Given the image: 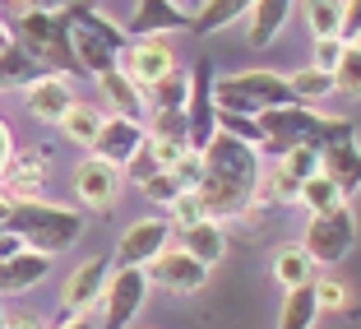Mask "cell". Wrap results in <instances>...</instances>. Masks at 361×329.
Listing matches in <instances>:
<instances>
[{
    "label": "cell",
    "instance_id": "obj_9",
    "mask_svg": "<svg viewBox=\"0 0 361 329\" xmlns=\"http://www.w3.org/2000/svg\"><path fill=\"white\" fill-rule=\"evenodd\" d=\"M213 269L200 265L185 246H162L158 255H153L149 265H144V278H149V287H162V292H171V297H195L204 283H209Z\"/></svg>",
    "mask_w": 361,
    "mask_h": 329
},
{
    "label": "cell",
    "instance_id": "obj_14",
    "mask_svg": "<svg viewBox=\"0 0 361 329\" xmlns=\"http://www.w3.org/2000/svg\"><path fill=\"white\" fill-rule=\"evenodd\" d=\"M106 278H111V260H102V255H88L84 265L70 269V278L61 287V320L65 316H88L97 306V297H102Z\"/></svg>",
    "mask_w": 361,
    "mask_h": 329
},
{
    "label": "cell",
    "instance_id": "obj_3",
    "mask_svg": "<svg viewBox=\"0 0 361 329\" xmlns=\"http://www.w3.org/2000/svg\"><path fill=\"white\" fill-rule=\"evenodd\" d=\"M5 227H10L28 251H42V255L56 260V255H65L84 237V213L70 209V204H51V200H42V195H32V200L10 204Z\"/></svg>",
    "mask_w": 361,
    "mask_h": 329
},
{
    "label": "cell",
    "instance_id": "obj_21",
    "mask_svg": "<svg viewBox=\"0 0 361 329\" xmlns=\"http://www.w3.org/2000/svg\"><path fill=\"white\" fill-rule=\"evenodd\" d=\"M97 93H102V102L111 107V116H130V121H144V88L135 84V79L121 75V65H111V70H102V75H93Z\"/></svg>",
    "mask_w": 361,
    "mask_h": 329
},
{
    "label": "cell",
    "instance_id": "obj_15",
    "mask_svg": "<svg viewBox=\"0 0 361 329\" xmlns=\"http://www.w3.org/2000/svg\"><path fill=\"white\" fill-rule=\"evenodd\" d=\"M167 241H171L167 213H162V218H135V223L121 232V241H116V260H111V265L144 269V265H149V260H153V255H158Z\"/></svg>",
    "mask_w": 361,
    "mask_h": 329
},
{
    "label": "cell",
    "instance_id": "obj_49",
    "mask_svg": "<svg viewBox=\"0 0 361 329\" xmlns=\"http://www.w3.org/2000/svg\"><path fill=\"white\" fill-rule=\"evenodd\" d=\"M0 329H5V311H0Z\"/></svg>",
    "mask_w": 361,
    "mask_h": 329
},
{
    "label": "cell",
    "instance_id": "obj_40",
    "mask_svg": "<svg viewBox=\"0 0 361 329\" xmlns=\"http://www.w3.org/2000/svg\"><path fill=\"white\" fill-rule=\"evenodd\" d=\"M121 172H126V181H135V186H139V181H144V177H153V172H158V158H153L149 139L139 144V149H135V158H130V162H126V167H121Z\"/></svg>",
    "mask_w": 361,
    "mask_h": 329
},
{
    "label": "cell",
    "instance_id": "obj_46",
    "mask_svg": "<svg viewBox=\"0 0 361 329\" xmlns=\"http://www.w3.org/2000/svg\"><path fill=\"white\" fill-rule=\"evenodd\" d=\"M5 42H10V28H5V23H0V47H5Z\"/></svg>",
    "mask_w": 361,
    "mask_h": 329
},
{
    "label": "cell",
    "instance_id": "obj_20",
    "mask_svg": "<svg viewBox=\"0 0 361 329\" xmlns=\"http://www.w3.org/2000/svg\"><path fill=\"white\" fill-rule=\"evenodd\" d=\"M319 172H324V177L338 186L343 200H352V195H357V181H361V149H357V135L324 144V149H319Z\"/></svg>",
    "mask_w": 361,
    "mask_h": 329
},
{
    "label": "cell",
    "instance_id": "obj_1",
    "mask_svg": "<svg viewBox=\"0 0 361 329\" xmlns=\"http://www.w3.org/2000/svg\"><path fill=\"white\" fill-rule=\"evenodd\" d=\"M259 177H264V158H259L255 144L218 130L200 153V181H195V191L204 200V213H209L213 223L241 218L259 191Z\"/></svg>",
    "mask_w": 361,
    "mask_h": 329
},
{
    "label": "cell",
    "instance_id": "obj_12",
    "mask_svg": "<svg viewBox=\"0 0 361 329\" xmlns=\"http://www.w3.org/2000/svg\"><path fill=\"white\" fill-rule=\"evenodd\" d=\"M116 65H121V75L135 79L139 88H149V84H158L162 75L180 70L171 37H135V42H126V52H121Z\"/></svg>",
    "mask_w": 361,
    "mask_h": 329
},
{
    "label": "cell",
    "instance_id": "obj_29",
    "mask_svg": "<svg viewBox=\"0 0 361 329\" xmlns=\"http://www.w3.org/2000/svg\"><path fill=\"white\" fill-rule=\"evenodd\" d=\"M56 126H61V135L70 139V144H79V149H88V144H93V135H97V126H102V112H97V107H88V102H70V112H65L61 121H56Z\"/></svg>",
    "mask_w": 361,
    "mask_h": 329
},
{
    "label": "cell",
    "instance_id": "obj_28",
    "mask_svg": "<svg viewBox=\"0 0 361 329\" xmlns=\"http://www.w3.org/2000/svg\"><path fill=\"white\" fill-rule=\"evenodd\" d=\"M292 10H301L310 37H338L343 0H292Z\"/></svg>",
    "mask_w": 361,
    "mask_h": 329
},
{
    "label": "cell",
    "instance_id": "obj_19",
    "mask_svg": "<svg viewBox=\"0 0 361 329\" xmlns=\"http://www.w3.org/2000/svg\"><path fill=\"white\" fill-rule=\"evenodd\" d=\"M47 274H51V255L19 246L14 255H5V260H0V297H19V292H32L37 283H47Z\"/></svg>",
    "mask_w": 361,
    "mask_h": 329
},
{
    "label": "cell",
    "instance_id": "obj_42",
    "mask_svg": "<svg viewBox=\"0 0 361 329\" xmlns=\"http://www.w3.org/2000/svg\"><path fill=\"white\" fill-rule=\"evenodd\" d=\"M10 158H14V130H10V121L0 116V177H5Z\"/></svg>",
    "mask_w": 361,
    "mask_h": 329
},
{
    "label": "cell",
    "instance_id": "obj_4",
    "mask_svg": "<svg viewBox=\"0 0 361 329\" xmlns=\"http://www.w3.org/2000/svg\"><path fill=\"white\" fill-rule=\"evenodd\" d=\"M61 19H65V37H70L79 75H102V70H111L121 61L126 28L111 23L102 10H93V0H75L70 10H61Z\"/></svg>",
    "mask_w": 361,
    "mask_h": 329
},
{
    "label": "cell",
    "instance_id": "obj_16",
    "mask_svg": "<svg viewBox=\"0 0 361 329\" xmlns=\"http://www.w3.org/2000/svg\"><path fill=\"white\" fill-rule=\"evenodd\" d=\"M190 32V10L176 0H135V14L126 23V37H171Z\"/></svg>",
    "mask_w": 361,
    "mask_h": 329
},
{
    "label": "cell",
    "instance_id": "obj_39",
    "mask_svg": "<svg viewBox=\"0 0 361 329\" xmlns=\"http://www.w3.org/2000/svg\"><path fill=\"white\" fill-rule=\"evenodd\" d=\"M343 37H310V65H315V70H324V75H329L334 65H338V56H343Z\"/></svg>",
    "mask_w": 361,
    "mask_h": 329
},
{
    "label": "cell",
    "instance_id": "obj_6",
    "mask_svg": "<svg viewBox=\"0 0 361 329\" xmlns=\"http://www.w3.org/2000/svg\"><path fill=\"white\" fill-rule=\"evenodd\" d=\"M292 102L283 70H236V75L213 79V107L218 112H241V116H259L269 107Z\"/></svg>",
    "mask_w": 361,
    "mask_h": 329
},
{
    "label": "cell",
    "instance_id": "obj_48",
    "mask_svg": "<svg viewBox=\"0 0 361 329\" xmlns=\"http://www.w3.org/2000/svg\"><path fill=\"white\" fill-rule=\"evenodd\" d=\"M19 10H28V0H19Z\"/></svg>",
    "mask_w": 361,
    "mask_h": 329
},
{
    "label": "cell",
    "instance_id": "obj_10",
    "mask_svg": "<svg viewBox=\"0 0 361 329\" xmlns=\"http://www.w3.org/2000/svg\"><path fill=\"white\" fill-rule=\"evenodd\" d=\"M70 186H75V200L84 204L88 213H111L116 200H121V191H126V172H121L116 162H102L97 153H88V158L75 162Z\"/></svg>",
    "mask_w": 361,
    "mask_h": 329
},
{
    "label": "cell",
    "instance_id": "obj_41",
    "mask_svg": "<svg viewBox=\"0 0 361 329\" xmlns=\"http://www.w3.org/2000/svg\"><path fill=\"white\" fill-rule=\"evenodd\" d=\"M171 177H176L180 186H195V181H200V153L185 149V153L176 158V167H171Z\"/></svg>",
    "mask_w": 361,
    "mask_h": 329
},
{
    "label": "cell",
    "instance_id": "obj_2",
    "mask_svg": "<svg viewBox=\"0 0 361 329\" xmlns=\"http://www.w3.org/2000/svg\"><path fill=\"white\" fill-rule=\"evenodd\" d=\"M259 126V158H278L287 149H324L334 139H348L357 135V121L352 116H329L319 107H306V102H283V107H269L255 116Z\"/></svg>",
    "mask_w": 361,
    "mask_h": 329
},
{
    "label": "cell",
    "instance_id": "obj_31",
    "mask_svg": "<svg viewBox=\"0 0 361 329\" xmlns=\"http://www.w3.org/2000/svg\"><path fill=\"white\" fill-rule=\"evenodd\" d=\"M301 209H310V213H324V209H334V204H343V195H338V186H334L324 172H315V177H306L301 181Z\"/></svg>",
    "mask_w": 361,
    "mask_h": 329
},
{
    "label": "cell",
    "instance_id": "obj_37",
    "mask_svg": "<svg viewBox=\"0 0 361 329\" xmlns=\"http://www.w3.org/2000/svg\"><path fill=\"white\" fill-rule=\"evenodd\" d=\"M274 162H283V167L292 172L297 181H306V177H315V172H319V149H306V144H301V149H287V153H278Z\"/></svg>",
    "mask_w": 361,
    "mask_h": 329
},
{
    "label": "cell",
    "instance_id": "obj_50",
    "mask_svg": "<svg viewBox=\"0 0 361 329\" xmlns=\"http://www.w3.org/2000/svg\"><path fill=\"white\" fill-rule=\"evenodd\" d=\"M0 237H5V227H0Z\"/></svg>",
    "mask_w": 361,
    "mask_h": 329
},
{
    "label": "cell",
    "instance_id": "obj_34",
    "mask_svg": "<svg viewBox=\"0 0 361 329\" xmlns=\"http://www.w3.org/2000/svg\"><path fill=\"white\" fill-rule=\"evenodd\" d=\"M180 102H185V75H180V70H171L158 84L144 88V107H176L180 112Z\"/></svg>",
    "mask_w": 361,
    "mask_h": 329
},
{
    "label": "cell",
    "instance_id": "obj_25",
    "mask_svg": "<svg viewBox=\"0 0 361 329\" xmlns=\"http://www.w3.org/2000/svg\"><path fill=\"white\" fill-rule=\"evenodd\" d=\"M47 70L23 52L19 42H5L0 47V93H23L32 79H42Z\"/></svg>",
    "mask_w": 361,
    "mask_h": 329
},
{
    "label": "cell",
    "instance_id": "obj_8",
    "mask_svg": "<svg viewBox=\"0 0 361 329\" xmlns=\"http://www.w3.org/2000/svg\"><path fill=\"white\" fill-rule=\"evenodd\" d=\"M180 116H185V149L204 153L213 135H218V107H213V61H200L185 70V102H180Z\"/></svg>",
    "mask_w": 361,
    "mask_h": 329
},
{
    "label": "cell",
    "instance_id": "obj_45",
    "mask_svg": "<svg viewBox=\"0 0 361 329\" xmlns=\"http://www.w3.org/2000/svg\"><path fill=\"white\" fill-rule=\"evenodd\" d=\"M32 10H47V14H61V10H70L75 0H28Z\"/></svg>",
    "mask_w": 361,
    "mask_h": 329
},
{
    "label": "cell",
    "instance_id": "obj_24",
    "mask_svg": "<svg viewBox=\"0 0 361 329\" xmlns=\"http://www.w3.org/2000/svg\"><path fill=\"white\" fill-rule=\"evenodd\" d=\"M250 0H200L190 10V32L195 37H213V32L232 28L236 19H245Z\"/></svg>",
    "mask_w": 361,
    "mask_h": 329
},
{
    "label": "cell",
    "instance_id": "obj_5",
    "mask_svg": "<svg viewBox=\"0 0 361 329\" xmlns=\"http://www.w3.org/2000/svg\"><path fill=\"white\" fill-rule=\"evenodd\" d=\"M10 42H19L23 52L32 56V61L42 65L47 75H79L75 65V52H70V37H65V19L61 14H47V10H19L14 14V37Z\"/></svg>",
    "mask_w": 361,
    "mask_h": 329
},
{
    "label": "cell",
    "instance_id": "obj_30",
    "mask_svg": "<svg viewBox=\"0 0 361 329\" xmlns=\"http://www.w3.org/2000/svg\"><path fill=\"white\" fill-rule=\"evenodd\" d=\"M287 88H292V102H306V107H319L324 97L338 93V88H334V75H324V70H315V65L287 75Z\"/></svg>",
    "mask_w": 361,
    "mask_h": 329
},
{
    "label": "cell",
    "instance_id": "obj_27",
    "mask_svg": "<svg viewBox=\"0 0 361 329\" xmlns=\"http://www.w3.org/2000/svg\"><path fill=\"white\" fill-rule=\"evenodd\" d=\"M269 269H274V283H283V287H297V283H310V278H315V260L301 251V241L278 246Z\"/></svg>",
    "mask_w": 361,
    "mask_h": 329
},
{
    "label": "cell",
    "instance_id": "obj_18",
    "mask_svg": "<svg viewBox=\"0 0 361 329\" xmlns=\"http://www.w3.org/2000/svg\"><path fill=\"white\" fill-rule=\"evenodd\" d=\"M139 144H144V121L102 116V126H97V135H93V144H88V153H97L102 162H116V167H126V162L135 158Z\"/></svg>",
    "mask_w": 361,
    "mask_h": 329
},
{
    "label": "cell",
    "instance_id": "obj_13",
    "mask_svg": "<svg viewBox=\"0 0 361 329\" xmlns=\"http://www.w3.org/2000/svg\"><path fill=\"white\" fill-rule=\"evenodd\" d=\"M47 181H51V149L47 144H28V149H14L10 167L0 177V191L10 200H32V195H42Z\"/></svg>",
    "mask_w": 361,
    "mask_h": 329
},
{
    "label": "cell",
    "instance_id": "obj_32",
    "mask_svg": "<svg viewBox=\"0 0 361 329\" xmlns=\"http://www.w3.org/2000/svg\"><path fill=\"white\" fill-rule=\"evenodd\" d=\"M167 223H171V232H176V227H190V223H200V218H209V213H204V200H200V191H195V186H185V191L176 195V200L167 204Z\"/></svg>",
    "mask_w": 361,
    "mask_h": 329
},
{
    "label": "cell",
    "instance_id": "obj_44",
    "mask_svg": "<svg viewBox=\"0 0 361 329\" xmlns=\"http://www.w3.org/2000/svg\"><path fill=\"white\" fill-rule=\"evenodd\" d=\"M47 329H97L88 316H65V320H56V325H47Z\"/></svg>",
    "mask_w": 361,
    "mask_h": 329
},
{
    "label": "cell",
    "instance_id": "obj_23",
    "mask_svg": "<svg viewBox=\"0 0 361 329\" xmlns=\"http://www.w3.org/2000/svg\"><path fill=\"white\" fill-rule=\"evenodd\" d=\"M176 232H180L176 246H185V251L209 269L227 255V232H223V223H213V218H200V223H190V227H176Z\"/></svg>",
    "mask_w": 361,
    "mask_h": 329
},
{
    "label": "cell",
    "instance_id": "obj_7",
    "mask_svg": "<svg viewBox=\"0 0 361 329\" xmlns=\"http://www.w3.org/2000/svg\"><path fill=\"white\" fill-rule=\"evenodd\" d=\"M301 251L315 260V269L348 260V255L357 251V213H352V204L343 200V204H334V209H324V213H310L306 237H301Z\"/></svg>",
    "mask_w": 361,
    "mask_h": 329
},
{
    "label": "cell",
    "instance_id": "obj_26",
    "mask_svg": "<svg viewBox=\"0 0 361 329\" xmlns=\"http://www.w3.org/2000/svg\"><path fill=\"white\" fill-rule=\"evenodd\" d=\"M319 320V301H315V278L310 283L287 287L283 311H278V329H315Z\"/></svg>",
    "mask_w": 361,
    "mask_h": 329
},
{
    "label": "cell",
    "instance_id": "obj_35",
    "mask_svg": "<svg viewBox=\"0 0 361 329\" xmlns=\"http://www.w3.org/2000/svg\"><path fill=\"white\" fill-rule=\"evenodd\" d=\"M180 191H185V186H180V181L171 177V172H162V167L153 172V177H144V181H139V195H144L149 204H162V209H167V204L176 200Z\"/></svg>",
    "mask_w": 361,
    "mask_h": 329
},
{
    "label": "cell",
    "instance_id": "obj_33",
    "mask_svg": "<svg viewBox=\"0 0 361 329\" xmlns=\"http://www.w3.org/2000/svg\"><path fill=\"white\" fill-rule=\"evenodd\" d=\"M329 75H334V88H338V93L357 97V88H361V47H357V42H348V47H343L338 65H334Z\"/></svg>",
    "mask_w": 361,
    "mask_h": 329
},
{
    "label": "cell",
    "instance_id": "obj_11",
    "mask_svg": "<svg viewBox=\"0 0 361 329\" xmlns=\"http://www.w3.org/2000/svg\"><path fill=\"white\" fill-rule=\"evenodd\" d=\"M144 297H149V278H144V269L111 265V278H106L102 297H97V306H102V329H130V320L139 316Z\"/></svg>",
    "mask_w": 361,
    "mask_h": 329
},
{
    "label": "cell",
    "instance_id": "obj_47",
    "mask_svg": "<svg viewBox=\"0 0 361 329\" xmlns=\"http://www.w3.org/2000/svg\"><path fill=\"white\" fill-rule=\"evenodd\" d=\"M176 5H200V0H176Z\"/></svg>",
    "mask_w": 361,
    "mask_h": 329
},
{
    "label": "cell",
    "instance_id": "obj_38",
    "mask_svg": "<svg viewBox=\"0 0 361 329\" xmlns=\"http://www.w3.org/2000/svg\"><path fill=\"white\" fill-rule=\"evenodd\" d=\"M218 130L232 139H245V144H259V126L255 116H241V112H218Z\"/></svg>",
    "mask_w": 361,
    "mask_h": 329
},
{
    "label": "cell",
    "instance_id": "obj_43",
    "mask_svg": "<svg viewBox=\"0 0 361 329\" xmlns=\"http://www.w3.org/2000/svg\"><path fill=\"white\" fill-rule=\"evenodd\" d=\"M5 329H47V325L37 316H28V311H23V316H5Z\"/></svg>",
    "mask_w": 361,
    "mask_h": 329
},
{
    "label": "cell",
    "instance_id": "obj_17",
    "mask_svg": "<svg viewBox=\"0 0 361 329\" xmlns=\"http://www.w3.org/2000/svg\"><path fill=\"white\" fill-rule=\"evenodd\" d=\"M70 102H75V79L70 75H42L23 88V112L42 126H56L70 112Z\"/></svg>",
    "mask_w": 361,
    "mask_h": 329
},
{
    "label": "cell",
    "instance_id": "obj_22",
    "mask_svg": "<svg viewBox=\"0 0 361 329\" xmlns=\"http://www.w3.org/2000/svg\"><path fill=\"white\" fill-rule=\"evenodd\" d=\"M287 19H292V0H250V10H245V42L255 52L269 47L287 28Z\"/></svg>",
    "mask_w": 361,
    "mask_h": 329
},
{
    "label": "cell",
    "instance_id": "obj_36",
    "mask_svg": "<svg viewBox=\"0 0 361 329\" xmlns=\"http://www.w3.org/2000/svg\"><path fill=\"white\" fill-rule=\"evenodd\" d=\"M315 301H319V311H357L352 306V287L348 283H338V278H315Z\"/></svg>",
    "mask_w": 361,
    "mask_h": 329
}]
</instances>
